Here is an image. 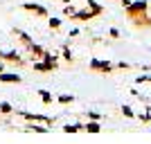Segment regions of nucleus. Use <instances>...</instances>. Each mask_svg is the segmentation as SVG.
<instances>
[{"mask_svg": "<svg viewBox=\"0 0 151 144\" xmlns=\"http://www.w3.org/2000/svg\"><path fill=\"white\" fill-rule=\"evenodd\" d=\"M23 9H25V11H34L36 16H47V9H45L43 5H36V2H25Z\"/></svg>", "mask_w": 151, "mask_h": 144, "instance_id": "1", "label": "nucleus"}, {"mask_svg": "<svg viewBox=\"0 0 151 144\" xmlns=\"http://www.w3.org/2000/svg\"><path fill=\"white\" fill-rule=\"evenodd\" d=\"M20 117H25L29 119V122H43L45 126H50L52 124V117H43V115H32V113H18Z\"/></svg>", "mask_w": 151, "mask_h": 144, "instance_id": "2", "label": "nucleus"}, {"mask_svg": "<svg viewBox=\"0 0 151 144\" xmlns=\"http://www.w3.org/2000/svg\"><path fill=\"white\" fill-rule=\"evenodd\" d=\"M0 57H2V61H9V63H18V65H23V59H20L18 52H0Z\"/></svg>", "mask_w": 151, "mask_h": 144, "instance_id": "3", "label": "nucleus"}, {"mask_svg": "<svg viewBox=\"0 0 151 144\" xmlns=\"http://www.w3.org/2000/svg\"><path fill=\"white\" fill-rule=\"evenodd\" d=\"M0 81H2V83H20V81H23V77L14 75V72H0Z\"/></svg>", "mask_w": 151, "mask_h": 144, "instance_id": "4", "label": "nucleus"}, {"mask_svg": "<svg viewBox=\"0 0 151 144\" xmlns=\"http://www.w3.org/2000/svg\"><path fill=\"white\" fill-rule=\"evenodd\" d=\"M90 68L93 70H101V72H111V63H104V61H90Z\"/></svg>", "mask_w": 151, "mask_h": 144, "instance_id": "5", "label": "nucleus"}, {"mask_svg": "<svg viewBox=\"0 0 151 144\" xmlns=\"http://www.w3.org/2000/svg\"><path fill=\"white\" fill-rule=\"evenodd\" d=\"M34 70H36V72H52V70H57V68L50 65V63H45V61H36L34 63Z\"/></svg>", "mask_w": 151, "mask_h": 144, "instance_id": "6", "label": "nucleus"}, {"mask_svg": "<svg viewBox=\"0 0 151 144\" xmlns=\"http://www.w3.org/2000/svg\"><path fill=\"white\" fill-rule=\"evenodd\" d=\"M93 16H97L93 9H81V11L75 14V18H79V20H88V18H93Z\"/></svg>", "mask_w": 151, "mask_h": 144, "instance_id": "7", "label": "nucleus"}, {"mask_svg": "<svg viewBox=\"0 0 151 144\" xmlns=\"http://www.w3.org/2000/svg\"><path fill=\"white\" fill-rule=\"evenodd\" d=\"M14 34H16V36H18V38H20V43L25 45V47H27V45H32V38H29V36H27L25 32H20V29H16V32H14Z\"/></svg>", "mask_w": 151, "mask_h": 144, "instance_id": "8", "label": "nucleus"}, {"mask_svg": "<svg viewBox=\"0 0 151 144\" xmlns=\"http://www.w3.org/2000/svg\"><path fill=\"white\" fill-rule=\"evenodd\" d=\"M27 50L32 52V54H36V57H43V47H41V45H36V43H32V45H27Z\"/></svg>", "mask_w": 151, "mask_h": 144, "instance_id": "9", "label": "nucleus"}, {"mask_svg": "<svg viewBox=\"0 0 151 144\" xmlns=\"http://www.w3.org/2000/svg\"><path fill=\"white\" fill-rule=\"evenodd\" d=\"M27 131H34V133H47V126H45V124H32V126H27Z\"/></svg>", "mask_w": 151, "mask_h": 144, "instance_id": "10", "label": "nucleus"}, {"mask_svg": "<svg viewBox=\"0 0 151 144\" xmlns=\"http://www.w3.org/2000/svg\"><path fill=\"white\" fill-rule=\"evenodd\" d=\"M14 110H12V104H9V101H2V104H0V115H12Z\"/></svg>", "mask_w": 151, "mask_h": 144, "instance_id": "11", "label": "nucleus"}, {"mask_svg": "<svg viewBox=\"0 0 151 144\" xmlns=\"http://www.w3.org/2000/svg\"><path fill=\"white\" fill-rule=\"evenodd\" d=\"M63 131H65V133H79V131H83V126H79V124H68V126H63Z\"/></svg>", "mask_w": 151, "mask_h": 144, "instance_id": "12", "label": "nucleus"}, {"mask_svg": "<svg viewBox=\"0 0 151 144\" xmlns=\"http://www.w3.org/2000/svg\"><path fill=\"white\" fill-rule=\"evenodd\" d=\"M83 131H88V133H99L101 128H99V124H97V122H90V124L83 126Z\"/></svg>", "mask_w": 151, "mask_h": 144, "instance_id": "13", "label": "nucleus"}, {"mask_svg": "<svg viewBox=\"0 0 151 144\" xmlns=\"http://www.w3.org/2000/svg\"><path fill=\"white\" fill-rule=\"evenodd\" d=\"M38 97L43 99V104H52V95L47 90H38Z\"/></svg>", "mask_w": 151, "mask_h": 144, "instance_id": "14", "label": "nucleus"}, {"mask_svg": "<svg viewBox=\"0 0 151 144\" xmlns=\"http://www.w3.org/2000/svg\"><path fill=\"white\" fill-rule=\"evenodd\" d=\"M145 2H135V5H131V7H129V11H131V14H135V11H145Z\"/></svg>", "mask_w": 151, "mask_h": 144, "instance_id": "15", "label": "nucleus"}, {"mask_svg": "<svg viewBox=\"0 0 151 144\" xmlns=\"http://www.w3.org/2000/svg\"><path fill=\"white\" fill-rule=\"evenodd\" d=\"M59 101H61V104H72V101H75V97H72V95H61V97H59Z\"/></svg>", "mask_w": 151, "mask_h": 144, "instance_id": "16", "label": "nucleus"}, {"mask_svg": "<svg viewBox=\"0 0 151 144\" xmlns=\"http://www.w3.org/2000/svg\"><path fill=\"white\" fill-rule=\"evenodd\" d=\"M50 27L52 29H59V27H61V20L59 18H50Z\"/></svg>", "mask_w": 151, "mask_h": 144, "instance_id": "17", "label": "nucleus"}, {"mask_svg": "<svg viewBox=\"0 0 151 144\" xmlns=\"http://www.w3.org/2000/svg\"><path fill=\"white\" fill-rule=\"evenodd\" d=\"M63 14H65V16H75V7H65V9H63Z\"/></svg>", "mask_w": 151, "mask_h": 144, "instance_id": "18", "label": "nucleus"}, {"mask_svg": "<svg viewBox=\"0 0 151 144\" xmlns=\"http://www.w3.org/2000/svg\"><path fill=\"white\" fill-rule=\"evenodd\" d=\"M63 59H68V61H70V59H72V52H70L68 47H63Z\"/></svg>", "mask_w": 151, "mask_h": 144, "instance_id": "19", "label": "nucleus"}, {"mask_svg": "<svg viewBox=\"0 0 151 144\" xmlns=\"http://www.w3.org/2000/svg\"><path fill=\"white\" fill-rule=\"evenodd\" d=\"M124 115H126V117H133V110H131V108H126V106H124Z\"/></svg>", "mask_w": 151, "mask_h": 144, "instance_id": "20", "label": "nucleus"}, {"mask_svg": "<svg viewBox=\"0 0 151 144\" xmlns=\"http://www.w3.org/2000/svg\"><path fill=\"white\" fill-rule=\"evenodd\" d=\"M63 2H70V0H63Z\"/></svg>", "mask_w": 151, "mask_h": 144, "instance_id": "21", "label": "nucleus"}]
</instances>
